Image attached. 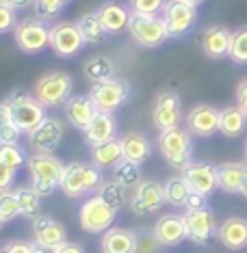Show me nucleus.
Returning <instances> with one entry per match:
<instances>
[{"instance_id": "obj_32", "label": "nucleus", "mask_w": 247, "mask_h": 253, "mask_svg": "<svg viewBox=\"0 0 247 253\" xmlns=\"http://www.w3.org/2000/svg\"><path fill=\"white\" fill-rule=\"evenodd\" d=\"M15 191V197H18V204H20V216H26V218H35L42 214V197L33 191L31 186H18L13 188Z\"/></svg>"}, {"instance_id": "obj_17", "label": "nucleus", "mask_w": 247, "mask_h": 253, "mask_svg": "<svg viewBox=\"0 0 247 253\" xmlns=\"http://www.w3.org/2000/svg\"><path fill=\"white\" fill-rule=\"evenodd\" d=\"M33 227V240L37 245H42L44 249L54 251L56 247H61L63 243H67V229L63 223H59L56 218L48 214H39L33 218L31 223Z\"/></svg>"}, {"instance_id": "obj_44", "label": "nucleus", "mask_w": 247, "mask_h": 253, "mask_svg": "<svg viewBox=\"0 0 247 253\" xmlns=\"http://www.w3.org/2000/svg\"><path fill=\"white\" fill-rule=\"evenodd\" d=\"M0 253H33V240H9L2 245Z\"/></svg>"}, {"instance_id": "obj_50", "label": "nucleus", "mask_w": 247, "mask_h": 253, "mask_svg": "<svg viewBox=\"0 0 247 253\" xmlns=\"http://www.w3.org/2000/svg\"><path fill=\"white\" fill-rule=\"evenodd\" d=\"M33 253H48V249H44L42 245H37L35 240H33Z\"/></svg>"}, {"instance_id": "obj_33", "label": "nucleus", "mask_w": 247, "mask_h": 253, "mask_svg": "<svg viewBox=\"0 0 247 253\" xmlns=\"http://www.w3.org/2000/svg\"><path fill=\"white\" fill-rule=\"evenodd\" d=\"M163 186H165V199H167V204L176 206V208H180V206L185 208L189 195H191V188H189V184H187L185 177H182V175L169 177Z\"/></svg>"}, {"instance_id": "obj_53", "label": "nucleus", "mask_w": 247, "mask_h": 253, "mask_svg": "<svg viewBox=\"0 0 247 253\" xmlns=\"http://www.w3.org/2000/svg\"><path fill=\"white\" fill-rule=\"evenodd\" d=\"M2 225H4V218H2V216H0V229H2Z\"/></svg>"}, {"instance_id": "obj_35", "label": "nucleus", "mask_w": 247, "mask_h": 253, "mask_svg": "<svg viewBox=\"0 0 247 253\" xmlns=\"http://www.w3.org/2000/svg\"><path fill=\"white\" fill-rule=\"evenodd\" d=\"M113 180H117L119 184L128 188H137L141 182V167L130 163V160H119L117 165L113 167Z\"/></svg>"}, {"instance_id": "obj_14", "label": "nucleus", "mask_w": 247, "mask_h": 253, "mask_svg": "<svg viewBox=\"0 0 247 253\" xmlns=\"http://www.w3.org/2000/svg\"><path fill=\"white\" fill-rule=\"evenodd\" d=\"M63 141V124L56 117H46L37 128L28 132L31 154H54Z\"/></svg>"}, {"instance_id": "obj_5", "label": "nucleus", "mask_w": 247, "mask_h": 253, "mask_svg": "<svg viewBox=\"0 0 247 253\" xmlns=\"http://www.w3.org/2000/svg\"><path fill=\"white\" fill-rule=\"evenodd\" d=\"M74 80L67 72H48L33 84V93L48 111L61 108L74 95Z\"/></svg>"}, {"instance_id": "obj_36", "label": "nucleus", "mask_w": 247, "mask_h": 253, "mask_svg": "<svg viewBox=\"0 0 247 253\" xmlns=\"http://www.w3.org/2000/svg\"><path fill=\"white\" fill-rule=\"evenodd\" d=\"M28 156L31 154L20 143H0V163H4L11 169L18 171L20 167H26Z\"/></svg>"}, {"instance_id": "obj_54", "label": "nucleus", "mask_w": 247, "mask_h": 253, "mask_svg": "<svg viewBox=\"0 0 247 253\" xmlns=\"http://www.w3.org/2000/svg\"><path fill=\"white\" fill-rule=\"evenodd\" d=\"M245 160H247V141H245Z\"/></svg>"}, {"instance_id": "obj_10", "label": "nucleus", "mask_w": 247, "mask_h": 253, "mask_svg": "<svg viewBox=\"0 0 247 253\" xmlns=\"http://www.w3.org/2000/svg\"><path fill=\"white\" fill-rule=\"evenodd\" d=\"M167 26L169 39H182L198 26L199 13L195 4H189L185 0H167L163 11H160Z\"/></svg>"}, {"instance_id": "obj_34", "label": "nucleus", "mask_w": 247, "mask_h": 253, "mask_svg": "<svg viewBox=\"0 0 247 253\" xmlns=\"http://www.w3.org/2000/svg\"><path fill=\"white\" fill-rule=\"evenodd\" d=\"M102 199L106 201L108 206H113L115 210H122L126 206V201H128V186H124V184H119L117 180H111V182H104L100 186V191H98Z\"/></svg>"}, {"instance_id": "obj_48", "label": "nucleus", "mask_w": 247, "mask_h": 253, "mask_svg": "<svg viewBox=\"0 0 247 253\" xmlns=\"http://www.w3.org/2000/svg\"><path fill=\"white\" fill-rule=\"evenodd\" d=\"M50 253H87L83 249V245H78V243H70V240H67V243H63L61 247H56L54 251H50Z\"/></svg>"}, {"instance_id": "obj_2", "label": "nucleus", "mask_w": 247, "mask_h": 253, "mask_svg": "<svg viewBox=\"0 0 247 253\" xmlns=\"http://www.w3.org/2000/svg\"><path fill=\"white\" fill-rule=\"evenodd\" d=\"M28 177H31V188L39 197H50L56 188L61 186V177L65 171L61 158L54 154H31L26 163Z\"/></svg>"}, {"instance_id": "obj_16", "label": "nucleus", "mask_w": 247, "mask_h": 253, "mask_svg": "<svg viewBox=\"0 0 247 253\" xmlns=\"http://www.w3.org/2000/svg\"><path fill=\"white\" fill-rule=\"evenodd\" d=\"M219 115H221V111L215 108L212 104H195L185 117L187 130L191 132L193 136L208 139L215 132H219Z\"/></svg>"}, {"instance_id": "obj_51", "label": "nucleus", "mask_w": 247, "mask_h": 253, "mask_svg": "<svg viewBox=\"0 0 247 253\" xmlns=\"http://www.w3.org/2000/svg\"><path fill=\"white\" fill-rule=\"evenodd\" d=\"M239 195H241V197H245V199H247V177H245L243 186H241V193H239Z\"/></svg>"}, {"instance_id": "obj_6", "label": "nucleus", "mask_w": 247, "mask_h": 253, "mask_svg": "<svg viewBox=\"0 0 247 253\" xmlns=\"http://www.w3.org/2000/svg\"><path fill=\"white\" fill-rule=\"evenodd\" d=\"M50 28L48 22L42 18H24L18 22L13 31L15 45L24 54H42L44 50L50 48Z\"/></svg>"}, {"instance_id": "obj_45", "label": "nucleus", "mask_w": 247, "mask_h": 253, "mask_svg": "<svg viewBox=\"0 0 247 253\" xmlns=\"http://www.w3.org/2000/svg\"><path fill=\"white\" fill-rule=\"evenodd\" d=\"M15 173H18L15 169H11V167H7L4 163H0V193H2V191H9V188L13 186Z\"/></svg>"}, {"instance_id": "obj_42", "label": "nucleus", "mask_w": 247, "mask_h": 253, "mask_svg": "<svg viewBox=\"0 0 247 253\" xmlns=\"http://www.w3.org/2000/svg\"><path fill=\"white\" fill-rule=\"evenodd\" d=\"M15 26H18L15 9H11L7 4L0 2V35H7V33L15 31Z\"/></svg>"}, {"instance_id": "obj_38", "label": "nucleus", "mask_w": 247, "mask_h": 253, "mask_svg": "<svg viewBox=\"0 0 247 253\" xmlns=\"http://www.w3.org/2000/svg\"><path fill=\"white\" fill-rule=\"evenodd\" d=\"M237 65H247V26H241L232 33V45H230V56Z\"/></svg>"}, {"instance_id": "obj_12", "label": "nucleus", "mask_w": 247, "mask_h": 253, "mask_svg": "<svg viewBox=\"0 0 247 253\" xmlns=\"http://www.w3.org/2000/svg\"><path fill=\"white\" fill-rule=\"evenodd\" d=\"M185 223H187V234L189 240L199 247H208L212 240L217 238V216L208 206L195 210H185Z\"/></svg>"}, {"instance_id": "obj_3", "label": "nucleus", "mask_w": 247, "mask_h": 253, "mask_svg": "<svg viewBox=\"0 0 247 253\" xmlns=\"http://www.w3.org/2000/svg\"><path fill=\"white\" fill-rule=\"evenodd\" d=\"M7 106L11 113V122H13L22 132H31L33 128H37L39 124L48 117V108L35 97V93L24 89H13L7 95Z\"/></svg>"}, {"instance_id": "obj_15", "label": "nucleus", "mask_w": 247, "mask_h": 253, "mask_svg": "<svg viewBox=\"0 0 247 253\" xmlns=\"http://www.w3.org/2000/svg\"><path fill=\"white\" fill-rule=\"evenodd\" d=\"M167 204L165 199V186L154 180H141L139 186L135 188V195L130 199V210L137 216H146L158 212L163 206Z\"/></svg>"}, {"instance_id": "obj_24", "label": "nucleus", "mask_w": 247, "mask_h": 253, "mask_svg": "<svg viewBox=\"0 0 247 253\" xmlns=\"http://www.w3.org/2000/svg\"><path fill=\"white\" fill-rule=\"evenodd\" d=\"M117 139V122H115L113 113H98L87 128H85V141L89 147L102 145L106 141Z\"/></svg>"}, {"instance_id": "obj_43", "label": "nucleus", "mask_w": 247, "mask_h": 253, "mask_svg": "<svg viewBox=\"0 0 247 253\" xmlns=\"http://www.w3.org/2000/svg\"><path fill=\"white\" fill-rule=\"evenodd\" d=\"M24 134L13 122H4L0 126V143H20V136Z\"/></svg>"}, {"instance_id": "obj_31", "label": "nucleus", "mask_w": 247, "mask_h": 253, "mask_svg": "<svg viewBox=\"0 0 247 253\" xmlns=\"http://www.w3.org/2000/svg\"><path fill=\"white\" fill-rule=\"evenodd\" d=\"M76 24H78V28H80V33H83L85 42L91 43V45L104 42V39L108 37L106 28L102 26V22H100V15H98V11H89V13H83V15H80V18L76 20Z\"/></svg>"}, {"instance_id": "obj_1", "label": "nucleus", "mask_w": 247, "mask_h": 253, "mask_svg": "<svg viewBox=\"0 0 247 253\" xmlns=\"http://www.w3.org/2000/svg\"><path fill=\"white\" fill-rule=\"evenodd\" d=\"M102 184H104V175H102L100 167H96L94 163H80V160H74V163L65 165V171H63L59 188L63 191L65 197L83 199L91 193L100 191Z\"/></svg>"}, {"instance_id": "obj_49", "label": "nucleus", "mask_w": 247, "mask_h": 253, "mask_svg": "<svg viewBox=\"0 0 247 253\" xmlns=\"http://www.w3.org/2000/svg\"><path fill=\"white\" fill-rule=\"evenodd\" d=\"M0 2L7 4V7H11V9H15V11H22V9L33 7V2H35V0H0Z\"/></svg>"}, {"instance_id": "obj_39", "label": "nucleus", "mask_w": 247, "mask_h": 253, "mask_svg": "<svg viewBox=\"0 0 247 253\" xmlns=\"http://www.w3.org/2000/svg\"><path fill=\"white\" fill-rule=\"evenodd\" d=\"M0 216L4 218V223L13 221L15 216H20V204L15 197V191H2L0 193Z\"/></svg>"}, {"instance_id": "obj_19", "label": "nucleus", "mask_w": 247, "mask_h": 253, "mask_svg": "<svg viewBox=\"0 0 247 253\" xmlns=\"http://www.w3.org/2000/svg\"><path fill=\"white\" fill-rule=\"evenodd\" d=\"M199 45L202 52L212 61H221L230 56V45H232V31L221 24L208 26L199 35Z\"/></svg>"}, {"instance_id": "obj_22", "label": "nucleus", "mask_w": 247, "mask_h": 253, "mask_svg": "<svg viewBox=\"0 0 247 253\" xmlns=\"http://www.w3.org/2000/svg\"><path fill=\"white\" fill-rule=\"evenodd\" d=\"M154 234L163 247H178L189 240L187 223L182 214H163L154 225Z\"/></svg>"}, {"instance_id": "obj_52", "label": "nucleus", "mask_w": 247, "mask_h": 253, "mask_svg": "<svg viewBox=\"0 0 247 253\" xmlns=\"http://www.w3.org/2000/svg\"><path fill=\"white\" fill-rule=\"evenodd\" d=\"M185 2H189V4H195V7H199V4H202L204 0H185Z\"/></svg>"}, {"instance_id": "obj_40", "label": "nucleus", "mask_w": 247, "mask_h": 253, "mask_svg": "<svg viewBox=\"0 0 247 253\" xmlns=\"http://www.w3.org/2000/svg\"><path fill=\"white\" fill-rule=\"evenodd\" d=\"M163 249V245H160V240L156 238V234L148 232V229H143V232L137 234V243H135V253H160Z\"/></svg>"}, {"instance_id": "obj_30", "label": "nucleus", "mask_w": 247, "mask_h": 253, "mask_svg": "<svg viewBox=\"0 0 247 253\" xmlns=\"http://www.w3.org/2000/svg\"><path fill=\"white\" fill-rule=\"evenodd\" d=\"M83 74H85V78H87L91 84L104 83V80L115 78V63L104 54L91 56V59L83 65Z\"/></svg>"}, {"instance_id": "obj_46", "label": "nucleus", "mask_w": 247, "mask_h": 253, "mask_svg": "<svg viewBox=\"0 0 247 253\" xmlns=\"http://www.w3.org/2000/svg\"><path fill=\"white\" fill-rule=\"evenodd\" d=\"M234 97H237V104L247 113V78H245V80H241V83L237 84Z\"/></svg>"}, {"instance_id": "obj_27", "label": "nucleus", "mask_w": 247, "mask_h": 253, "mask_svg": "<svg viewBox=\"0 0 247 253\" xmlns=\"http://www.w3.org/2000/svg\"><path fill=\"white\" fill-rule=\"evenodd\" d=\"M122 149H124V158L139 165V167L146 165L152 156V143L146 134H141V132H128V134H124Z\"/></svg>"}, {"instance_id": "obj_28", "label": "nucleus", "mask_w": 247, "mask_h": 253, "mask_svg": "<svg viewBox=\"0 0 247 253\" xmlns=\"http://www.w3.org/2000/svg\"><path fill=\"white\" fill-rule=\"evenodd\" d=\"M247 130V113L239 104H230L221 108L219 115V132L228 139H237Z\"/></svg>"}, {"instance_id": "obj_25", "label": "nucleus", "mask_w": 247, "mask_h": 253, "mask_svg": "<svg viewBox=\"0 0 247 253\" xmlns=\"http://www.w3.org/2000/svg\"><path fill=\"white\" fill-rule=\"evenodd\" d=\"M247 177V160H234V163L217 165V180L219 188L228 195H239Z\"/></svg>"}, {"instance_id": "obj_4", "label": "nucleus", "mask_w": 247, "mask_h": 253, "mask_svg": "<svg viewBox=\"0 0 247 253\" xmlns=\"http://www.w3.org/2000/svg\"><path fill=\"white\" fill-rule=\"evenodd\" d=\"M158 149L160 156L165 158L171 169L182 171L185 167L193 163V141H191V132L178 128H169L163 130L158 134Z\"/></svg>"}, {"instance_id": "obj_9", "label": "nucleus", "mask_w": 247, "mask_h": 253, "mask_svg": "<svg viewBox=\"0 0 247 253\" xmlns=\"http://www.w3.org/2000/svg\"><path fill=\"white\" fill-rule=\"evenodd\" d=\"M115 218H117V210L108 206L100 195H94L87 201H83L78 210V223L87 234H104L106 229L113 227Z\"/></svg>"}, {"instance_id": "obj_21", "label": "nucleus", "mask_w": 247, "mask_h": 253, "mask_svg": "<svg viewBox=\"0 0 247 253\" xmlns=\"http://www.w3.org/2000/svg\"><path fill=\"white\" fill-rule=\"evenodd\" d=\"M63 108H65L67 122H70L74 128L80 130V132H85V128H87V126L94 122L96 115L100 113V111H98V106H96V102L91 100L89 93L87 95H83V93L72 95Z\"/></svg>"}, {"instance_id": "obj_47", "label": "nucleus", "mask_w": 247, "mask_h": 253, "mask_svg": "<svg viewBox=\"0 0 247 253\" xmlns=\"http://www.w3.org/2000/svg\"><path fill=\"white\" fill-rule=\"evenodd\" d=\"M206 199H208V197H204V195H199V193H193V191H191V195H189V199H187L185 210L204 208V206H206Z\"/></svg>"}, {"instance_id": "obj_23", "label": "nucleus", "mask_w": 247, "mask_h": 253, "mask_svg": "<svg viewBox=\"0 0 247 253\" xmlns=\"http://www.w3.org/2000/svg\"><path fill=\"white\" fill-rule=\"evenodd\" d=\"M217 240L228 251H243L247 249V218L243 216H228L217 229Z\"/></svg>"}, {"instance_id": "obj_8", "label": "nucleus", "mask_w": 247, "mask_h": 253, "mask_svg": "<svg viewBox=\"0 0 247 253\" xmlns=\"http://www.w3.org/2000/svg\"><path fill=\"white\" fill-rule=\"evenodd\" d=\"M91 100L96 102L98 111L102 113H117L124 104H128L130 95H133V87L128 80L124 78H111L104 83H96L89 89Z\"/></svg>"}, {"instance_id": "obj_7", "label": "nucleus", "mask_w": 247, "mask_h": 253, "mask_svg": "<svg viewBox=\"0 0 247 253\" xmlns=\"http://www.w3.org/2000/svg\"><path fill=\"white\" fill-rule=\"evenodd\" d=\"M128 33L133 42L141 48H158L169 39L167 26H165L163 15H143L133 13L130 15Z\"/></svg>"}, {"instance_id": "obj_18", "label": "nucleus", "mask_w": 247, "mask_h": 253, "mask_svg": "<svg viewBox=\"0 0 247 253\" xmlns=\"http://www.w3.org/2000/svg\"><path fill=\"white\" fill-rule=\"evenodd\" d=\"M182 177L187 180L189 188L193 193H199L204 197H210L212 193L219 188V180H217V165L210 163H191L182 169Z\"/></svg>"}, {"instance_id": "obj_11", "label": "nucleus", "mask_w": 247, "mask_h": 253, "mask_svg": "<svg viewBox=\"0 0 247 253\" xmlns=\"http://www.w3.org/2000/svg\"><path fill=\"white\" fill-rule=\"evenodd\" d=\"M87 45L76 22H56L50 28V50L59 59H76Z\"/></svg>"}, {"instance_id": "obj_41", "label": "nucleus", "mask_w": 247, "mask_h": 253, "mask_svg": "<svg viewBox=\"0 0 247 253\" xmlns=\"http://www.w3.org/2000/svg\"><path fill=\"white\" fill-rule=\"evenodd\" d=\"M167 0H128V7L133 13L143 15H158Z\"/></svg>"}, {"instance_id": "obj_29", "label": "nucleus", "mask_w": 247, "mask_h": 253, "mask_svg": "<svg viewBox=\"0 0 247 253\" xmlns=\"http://www.w3.org/2000/svg\"><path fill=\"white\" fill-rule=\"evenodd\" d=\"M124 160V149H122V139H113V141H106L102 145H96L91 147V163L100 169L104 167H115Z\"/></svg>"}, {"instance_id": "obj_37", "label": "nucleus", "mask_w": 247, "mask_h": 253, "mask_svg": "<svg viewBox=\"0 0 247 253\" xmlns=\"http://www.w3.org/2000/svg\"><path fill=\"white\" fill-rule=\"evenodd\" d=\"M72 0H35V2H33V11H35L37 18L52 22L65 11V7Z\"/></svg>"}, {"instance_id": "obj_26", "label": "nucleus", "mask_w": 247, "mask_h": 253, "mask_svg": "<svg viewBox=\"0 0 247 253\" xmlns=\"http://www.w3.org/2000/svg\"><path fill=\"white\" fill-rule=\"evenodd\" d=\"M135 243H137V234L133 229L117 227L113 225L111 229H106L102 234V253H135Z\"/></svg>"}, {"instance_id": "obj_20", "label": "nucleus", "mask_w": 247, "mask_h": 253, "mask_svg": "<svg viewBox=\"0 0 247 253\" xmlns=\"http://www.w3.org/2000/svg\"><path fill=\"white\" fill-rule=\"evenodd\" d=\"M96 11H98V15H100L102 26L106 28L108 37H111V35H119V33L128 31L130 15H133L130 7H126V4L117 2V0H106V2H102Z\"/></svg>"}, {"instance_id": "obj_13", "label": "nucleus", "mask_w": 247, "mask_h": 253, "mask_svg": "<svg viewBox=\"0 0 247 253\" xmlns=\"http://www.w3.org/2000/svg\"><path fill=\"white\" fill-rule=\"evenodd\" d=\"M182 122V97L176 91H160L154 97L152 106V124L158 132L178 128Z\"/></svg>"}]
</instances>
